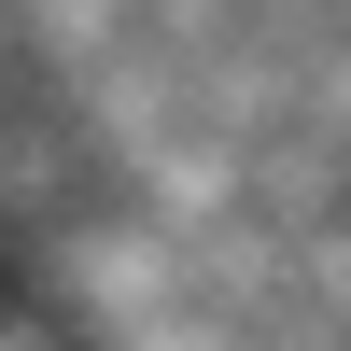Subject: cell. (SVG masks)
<instances>
[{
	"label": "cell",
	"mask_w": 351,
	"mask_h": 351,
	"mask_svg": "<svg viewBox=\"0 0 351 351\" xmlns=\"http://www.w3.org/2000/svg\"><path fill=\"white\" fill-rule=\"evenodd\" d=\"M0 351H71V337H56L43 309H0Z\"/></svg>",
	"instance_id": "6da1fadb"
}]
</instances>
